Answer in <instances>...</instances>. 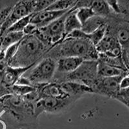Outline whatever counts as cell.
Returning a JSON list of instances; mask_svg holds the SVG:
<instances>
[{
  "instance_id": "obj_1",
  "label": "cell",
  "mask_w": 129,
  "mask_h": 129,
  "mask_svg": "<svg viewBox=\"0 0 129 129\" xmlns=\"http://www.w3.org/2000/svg\"><path fill=\"white\" fill-rule=\"evenodd\" d=\"M63 57H78L83 60L98 61L99 54L95 45L87 39L66 37L52 47L43 57H50L56 61Z\"/></svg>"
},
{
  "instance_id": "obj_2",
  "label": "cell",
  "mask_w": 129,
  "mask_h": 129,
  "mask_svg": "<svg viewBox=\"0 0 129 129\" xmlns=\"http://www.w3.org/2000/svg\"><path fill=\"white\" fill-rule=\"evenodd\" d=\"M50 48L36 34L25 35L19 43L18 50L9 62L13 67H29L40 61Z\"/></svg>"
},
{
  "instance_id": "obj_3",
  "label": "cell",
  "mask_w": 129,
  "mask_h": 129,
  "mask_svg": "<svg viewBox=\"0 0 129 129\" xmlns=\"http://www.w3.org/2000/svg\"><path fill=\"white\" fill-rule=\"evenodd\" d=\"M98 78V61L84 60L73 72L69 74H56L52 81L62 83L65 81L78 83L86 85L92 89Z\"/></svg>"
},
{
  "instance_id": "obj_4",
  "label": "cell",
  "mask_w": 129,
  "mask_h": 129,
  "mask_svg": "<svg viewBox=\"0 0 129 129\" xmlns=\"http://www.w3.org/2000/svg\"><path fill=\"white\" fill-rule=\"evenodd\" d=\"M56 61L50 57H43L28 69L22 76L26 78L32 87H38L52 82L56 72Z\"/></svg>"
},
{
  "instance_id": "obj_5",
  "label": "cell",
  "mask_w": 129,
  "mask_h": 129,
  "mask_svg": "<svg viewBox=\"0 0 129 129\" xmlns=\"http://www.w3.org/2000/svg\"><path fill=\"white\" fill-rule=\"evenodd\" d=\"M68 12L47 26L38 28L34 33L50 48L61 42L65 38L64 23Z\"/></svg>"
},
{
  "instance_id": "obj_6",
  "label": "cell",
  "mask_w": 129,
  "mask_h": 129,
  "mask_svg": "<svg viewBox=\"0 0 129 129\" xmlns=\"http://www.w3.org/2000/svg\"><path fill=\"white\" fill-rule=\"evenodd\" d=\"M107 32L116 38L123 50L129 48L128 19L116 14L107 18Z\"/></svg>"
},
{
  "instance_id": "obj_7",
  "label": "cell",
  "mask_w": 129,
  "mask_h": 129,
  "mask_svg": "<svg viewBox=\"0 0 129 129\" xmlns=\"http://www.w3.org/2000/svg\"><path fill=\"white\" fill-rule=\"evenodd\" d=\"M78 99L69 97L67 98H41L34 105V111L38 117L43 112L58 114L67 110Z\"/></svg>"
},
{
  "instance_id": "obj_8",
  "label": "cell",
  "mask_w": 129,
  "mask_h": 129,
  "mask_svg": "<svg viewBox=\"0 0 129 129\" xmlns=\"http://www.w3.org/2000/svg\"><path fill=\"white\" fill-rule=\"evenodd\" d=\"M33 13H34V0H18L2 25L1 29L2 37L17 21Z\"/></svg>"
},
{
  "instance_id": "obj_9",
  "label": "cell",
  "mask_w": 129,
  "mask_h": 129,
  "mask_svg": "<svg viewBox=\"0 0 129 129\" xmlns=\"http://www.w3.org/2000/svg\"><path fill=\"white\" fill-rule=\"evenodd\" d=\"M124 75L125 74L110 78L98 77L95 84L92 87L93 93L115 100L120 91L119 83Z\"/></svg>"
},
{
  "instance_id": "obj_10",
  "label": "cell",
  "mask_w": 129,
  "mask_h": 129,
  "mask_svg": "<svg viewBox=\"0 0 129 129\" xmlns=\"http://www.w3.org/2000/svg\"><path fill=\"white\" fill-rule=\"evenodd\" d=\"M98 54L108 57H121L123 48L114 36L106 32L103 38L95 46Z\"/></svg>"
},
{
  "instance_id": "obj_11",
  "label": "cell",
  "mask_w": 129,
  "mask_h": 129,
  "mask_svg": "<svg viewBox=\"0 0 129 129\" xmlns=\"http://www.w3.org/2000/svg\"><path fill=\"white\" fill-rule=\"evenodd\" d=\"M69 10L54 11L44 10L40 12H34L31 14L30 23L34 24L38 28H42L62 16Z\"/></svg>"
},
{
  "instance_id": "obj_12",
  "label": "cell",
  "mask_w": 129,
  "mask_h": 129,
  "mask_svg": "<svg viewBox=\"0 0 129 129\" xmlns=\"http://www.w3.org/2000/svg\"><path fill=\"white\" fill-rule=\"evenodd\" d=\"M37 90L40 94V98H69L60 86L58 83L52 82L43 84L36 87Z\"/></svg>"
},
{
  "instance_id": "obj_13",
  "label": "cell",
  "mask_w": 129,
  "mask_h": 129,
  "mask_svg": "<svg viewBox=\"0 0 129 129\" xmlns=\"http://www.w3.org/2000/svg\"><path fill=\"white\" fill-rule=\"evenodd\" d=\"M78 57H63L56 60V74H69L73 72L83 61Z\"/></svg>"
},
{
  "instance_id": "obj_14",
  "label": "cell",
  "mask_w": 129,
  "mask_h": 129,
  "mask_svg": "<svg viewBox=\"0 0 129 129\" xmlns=\"http://www.w3.org/2000/svg\"><path fill=\"white\" fill-rule=\"evenodd\" d=\"M58 83L60 84L61 88L68 96L74 98L78 100L84 94L93 93L92 90L90 87L78 83L65 81Z\"/></svg>"
},
{
  "instance_id": "obj_15",
  "label": "cell",
  "mask_w": 129,
  "mask_h": 129,
  "mask_svg": "<svg viewBox=\"0 0 129 129\" xmlns=\"http://www.w3.org/2000/svg\"><path fill=\"white\" fill-rule=\"evenodd\" d=\"M30 67H32L24 68L13 67L8 65L0 82L7 87H12V85L17 83L19 78Z\"/></svg>"
},
{
  "instance_id": "obj_16",
  "label": "cell",
  "mask_w": 129,
  "mask_h": 129,
  "mask_svg": "<svg viewBox=\"0 0 129 129\" xmlns=\"http://www.w3.org/2000/svg\"><path fill=\"white\" fill-rule=\"evenodd\" d=\"M25 36L23 32H8L2 37L0 41V60H5V52L10 46L19 42Z\"/></svg>"
},
{
  "instance_id": "obj_17",
  "label": "cell",
  "mask_w": 129,
  "mask_h": 129,
  "mask_svg": "<svg viewBox=\"0 0 129 129\" xmlns=\"http://www.w3.org/2000/svg\"><path fill=\"white\" fill-rule=\"evenodd\" d=\"M129 72L123 71L119 68L115 67L107 63L98 60V77L100 78H110L119 76Z\"/></svg>"
},
{
  "instance_id": "obj_18",
  "label": "cell",
  "mask_w": 129,
  "mask_h": 129,
  "mask_svg": "<svg viewBox=\"0 0 129 129\" xmlns=\"http://www.w3.org/2000/svg\"><path fill=\"white\" fill-rule=\"evenodd\" d=\"M64 34L65 37L69 35L72 31L76 30H79L81 28V24L77 18L76 14V10L70 9L68 12L64 23Z\"/></svg>"
},
{
  "instance_id": "obj_19",
  "label": "cell",
  "mask_w": 129,
  "mask_h": 129,
  "mask_svg": "<svg viewBox=\"0 0 129 129\" xmlns=\"http://www.w3.org/2000/svg\"><path fill=\"white\" fill-rule=\"evenodd\" d=\"M89 7L92 9L96 16L103 18H109L115 14L110 10L105 0H93Z\"/></svg>"
},
{
  "instance_id": "obj_20",
  "label": "cell",
  "mask_w": 129,
  "mask_h": 129,
  "mask_svg": "<svg viewBox=\"0 0 129 129\" xmlns=\"http://www.w3.org/2000/svg\"><path fill=\"white\" fill-rule=\"evenodd\" d=\"M107 21V18L98 16H94L82 25L81 30L87 34L91 33L105 24Z\"/></svg>"
},
{
  "instance_id": "obj_21",
  "label": "cell",
  "mask_w": 129,
  "mask_h": 129,
  "mask_svg": "<svg viewBox=\"0 0 129 129\" xmlns=\"http://www.w3.org/2000/svg\"><path fill=\"white\" fill-rule=\"evenodd\" d=\"M78 0H56L46 10L54 11L69 10L74 7Z\"/></svg>"
},
{
  "instance_id": "obj_22",
  "label": "cell",
  "mask_w": 129,
  "mask_h": 129,
  "mask_svg": "<svg viewBox=\"0 0 129 129\" xmlns=\"http://www.w3.org/2000/svg\"><path fill=\"white\" fill-rule=\"evenodd\" d=\"M76 14L81 25L87 22L90 18L96 16L93 10L90 7H81L76 9Z\"/></svg>"
},
{
  "instance_id": "obj_23",
  "label": "cell",
  "mask_w": 129,
  "mask_h": 129,
  "mask_svg": "<svg viewBox=\"0 0 129 129\" xmlns=\"http://www.w3.org/2000/svg\"><path fill=\"white\" fill-rule=\"evenodd\" d=\"M36 90V88L32 86L18 85V84H15L10 87V94H14V95L20 97L25 96V95L32 92Z\"/></svg>"
},
{
  "instance_id": "obj_24",
  "label": "cell",
  "mask_w": 129,
  "mask_h": 129,
  "mask_svg": "<svg viewBox=\"0 0 129 129\" xmlns=\"http://www.w3.org/2000/svg\"><path fill=\"white\" fill-rule=\"evenodd\" d=\"M31 14L17 21L7 30L8 32H23L25 26L30 23ZM5 32V33H6Z\"/></svg>"
},
{
  "instance_id": "obj_25",
  "label": "cell",
  "mask_w": 129,
  "mask_h": 129,
  "mask_svg": "<svg viewBox=\"0 0 129 129\" xmlns=\"http://www.w3.org/2000/svg\"><path fill=\"white\" fill-rule=\"evenodd\" d=\"M56 0H34V12L46 10Z\"/></svg>"
},
{
  "instance_id": "obj_26",
  "label": "cell",
  "mask_w": 129,
  "mask_h": 129,
  "mask_svg": "<svg viewBox=\"0 0 129 129\" xmlns=\"http://www.w3.org/2000/svg\"><path fill=\"white\" fill-rule=\"evenodd\" d=\"M19 41L18 43H15V44L12 45L10 46V47L7 49L6 51L5 52V61L7 62V63H8V62L14 57V56L15 54H16V52L18 50Z\"/></svg>"
},
{
  "instance_id": "obj_27",
  "label": "cell",
  "mask_w": 129,
  "mask_h": 129,
  "mask_svg": "<svg viewBox=\"0 0 129 129\" xmlns=\"http://www.w3.org/2000/svg\"><path fill=\"white\" fill-rule=\"evenodd\" d=\"M105 1L108 5L110 10L112 11L113 13L116 15L122 16V11L118 0H105Z\"/></svg>"
},
{
  "instance_id": "obj_28",
  "label": "cell",
  "mask_w": 129,
  "mask_h": 129,
  "mask_svg": "<svg viewBox=\"0 0 129 129\" xmlns=\"http://www.w3.org/2000/svg\"><path fill=\"white\" fill-rule=\"evenodd\" d=\"M122 11V16L129 19V0H118Z\"/></svg>"
},
{
  "instance_id": "obj_29",
  "label": "cell",
  "mask_w": 129,
  "mask_h": 129,
  "mask_svg": "<svg viewBox=\"0 0 129 129\" xmlns=\"http://www.w3.org/2000/svg\"><path fill=\"white\" fill-rule=\"evenodd\" d=\"M38 28L34 24L29 23L28 25L25 26L23 32V34L25 35H31V34H34L36 32Z\"/></svg>"
},
{
  "instance_id": "obj_30",
  "label": "cell",
  "mask_w": 129,
  "mask_h": 129,
  "mask_svg": "<svg viewBox=\"0 0 129 129\" xmlns=\"http://www.w3.org/2000/svg\"><path fill=\"white\" fill-rule=\"evenodd\" d=\"M119 88H120V90L129 88V73L124 75L122 77L120 83H119Z\"/></svg>"
},
{
  "instance_id": "obj_31",
  "label": "cell",
  "mask_w": 129,
  "mask_h": 129,
  "mask_svg": "<svg viewBox=\"0 0 129 129\" xmlns=\"http://www.w3.org/2000/svg\"><path fill=\"white\" fill-rule=\"evenodd\" d=\"M18 0H0V10L7 7H13Z\"/></svg>"
},
{
  "instance_id": "obj_32",
  "label": "cell",
  "mask_w": 129,
  "mask_h": 129,
  "mask_svg": "<svg viewBox=\"0 0 129 129\" xmlns=\"http://www.w3.org/2000/svg\"><path fill=\"white\" fill-rule=\"evenodd\" d=\"M122 58L126 69L129 72V48L123 50V54H122Z\"/></svg>"
},
{
  "instance_id": "obj_33",
  "label": "cell",
  "mask_w": 129,
  "mask_h": 129,
  "mask_svg": "<svg viewBox=\"0 0 129 129\" xmlns=\"http://www.w3.org/2000/svg\"><path fill=\"white\" fill-rule=\"evenodd\" d=\"M117 99H123V100H129V88H126V89L120 90L119 94L116 97L115 100Z\"/></svg>"
},
{
  "instance_id": "obj_34",
  "label": "cell",
  "mask_w": 129,
  "mask_h": 129,
  "mask_svg": "<svg viewBox=\"0 0 129 129\" xmlns=\"http://www.w3.org/2000/svg\"><path fill=\"white\" fill-rule=\"evenodd\" d=\"M8 66V64L5 60H0V81L3 77L4 72L5 71L7 67Z\"/></svg>"
},
{
  "instance_id": "obj_35",
  "label": "cell",
  "mask_w": 129,
  "mask_h": 129,
  "mask_svg": "<svg viewBox=\"0 0 129 129\" xmlns=\"http://www.w3.org/2000/svg\"><path fill=\"white\" fill-rule=\"evenodd\" d=\"M116 100L118 101H119L120 103H121L122 104H123L125 106H126L128 109H129V100H123V99H117V100Z\"/></svg>"
},
{
  "instance_id": "obj_36",
  "label": "cell",
  "mask_w": 129,
  "mask_h": 129,
  "mask_svg": "<svg viewBox=\"0 0 129 129\" xmlns=\"http://www.w3.org/2000/svg\"><path fill=\"white\" fill-rule=\"evenodd\" d=\"M1 29H2V27H0V41H1V39H2V36H1Z\"/></svg>"
},
{
  "instance_id": "obj_37",
  "label": "cell",
  "mask_w": 129,
  "mask_h": 129,
  "mask_svg": "<svg viewBox=\"0 0 129 129\" xmlns=\"http://www.w3.org/2000/svg\"><path fill=\"white\" fill-rule=\"evenodd\" d=\"M0 54H1V47H0Z\"/></svg>"
}]
</instances>
